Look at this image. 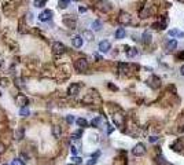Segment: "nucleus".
<instances>
[{
  "mask_svg": "<svg viewBox=\"0 0 184 165\" xmlns=\"http://www.w3.org/2000/svg\"><path fill=\"white\" fill-rule=\"evenodd\" d=\"M96 8L102 12H109L111 11V3L109 1V0H98V3H96Z\"/></svg>",
  "mask_w": 184,
  "mask_h": 165,
  "instance_id": "nucleus-1",
  "label": "nucleus"
},
{
  "mask_svg": "<svg viewBox=\"0 0 184 165\" xmlns=\"http://www.w3.org/2000/svg\"><path fill=\"white\" fill-rule=\"evenodd\" d=\"M118 22H120L121 25H129L132 22V17H131L129 12L121 11L120 14H118Z\"/></svg>",
  "mask_w": 184,
  "mask_h": 165,
  "instance_id": "nucleus-2",
  "label": "nucleus"
},
{
  "mask_svg": "<svg viewBox=\"0 0 184 165\" xmlns=\"http://www.w3.org/2000/svg\"><path fill=\"white\" fill-rule=\"evenodd\" d=\"M74 68L78 70V72H85L88 69V61L85 58H78V59L74 62Z\"/></svg>",
  "mask_w": 184,
  "mask_h": 165,
  "instance_id": "nucleus-3",
  "label": "nucleus"
},
{
  "mask_svg": "<svg viewBox=\"0 0 184 165\" xmlns=\"http://www.w3.org/2000/svg\"><path fill=\"white\" fill-rule=\"evenodd\" d=\"M52 51L55 55H62V54L66 53V47L65 44H62L60 41H55L54 44H52Z\"/></svg>",
  "mask_w": 184,
  "mask_h": 165,
  "instance_id": "nucleus-4",
  "label": "nucleus"
},
{
  "mask_svg": "<svg viewBox=\"0 0 184 165\" xmlns=\"http://www.w3.org/2000/svg\"><path fill=\"white\" fill-rule=\"evenodd\" d=\"M132 154L135 157H142V156H144V154H146V146H144L143 143H137L132 149Z\"/></svg>",
  "mask_w": 184,
  "mask_h": 165,
  "instance_id": "nucleus-5",
  "label": "nucleus"
},
{
  "mask_svg": "<svg viewBox=\"0 0 184 165\" xmlns=\"http://www.w3.org/2000/svg\"><path fill=\"white\" fill-rule=\"evenodd\" d=\"M63 24L66 25L68 28L74 29V28H76L77 21H76V18H74L73 15H65V17H63Z\"/></svg>",
  "mask_w": 184,
  "mask_h": 165,
  "instance_id": "nucleus-6",
  "label": "nucleus"
},
{
  "mask_svg": "<svg viewBox=\"0 0 184 165\" xmlns=\"http://www.w3.org/2000/svg\"><path fill=\"white\" fill-rule=\"evenodd\" d=\"M15 102H17V105L21 106V107H26L29 103V99L26 97H25L24 94H18L15 98Z\"/></svg>",
  "mask_w": 184,
  "mask_h": 165,
  "instance_id": "nucleus-7",
  "label": "nucleus"
},
{
  "mask_svg": "<svg viewBox=\"0 0 184 165\" xmlns=\"http://www.w3.org/2000/svg\"><path fill=\"white\" fill-rule=\"evenodd\" d=\"M52 15H54V12L51 10H44V11L40 12V15H39V19L41 22H47V21H51L52 19Z\"/></svg>",
  "mask_w": 184,
  "mask_h": 165,
  "instance_id": "nucleus-8",
  "label": "nucleus"
},
{
  "mask_svg": "<svg viewBox=\"0 0 184 165\" xmlns=\"http://www.w3.org/2000/svg\"><path fill=\"white\" fill-rule=\"evenodd\" d=\"M113 121H114V124L117 127H122L125 122V117L121 114V113H114L113 114Z\"/></svg>",
  "mask_w": 184,
  "mask_h": 165,
  "instance_id": "nucleus-9",
  "label": "nucleus"
},
{
  "mask_svg": "<svg viewBox=\"0 0 184 165\" xmlns=\"http://www.w3.org/2000/svg\"><path fill=\"white\" fill-rule=\"evenodd\" d=\"M147 84L151 87V88H158L161 85V80H160V77H157V76H151L150 79L147 80Z\"/></svg>",
  "mask_w": 184,
  "mask_h": 165,
  "instance_id": "nucleus-10",
  "label": "nucleus"
},
{
  "mask_svg": "<svg viewBox=\"0 0 184 165\" xmlns=\"http://www.w3.org/2000/svg\"><path fill=\"white\" fill-rule=\"evenodd\" d=\"M78 92H80V84H77V83L70 84V87H69V89H68L69 95H70V97H76Z\"/></svg>",
  "mask_w": 184,
  "mask_h": 165,
  "instance_id": "nucleus-11",
  "label": "nucleus"
},
{
  "mask_svg": "<svg viewBox=\"0 0 184 165\" xmlns=\"http://www.w3.org/2000/svg\"><path fill=\"white\" fill-rule=\"evenodd\" d=\"M110 47H111V44H110V41L107 40H103L99 43V51L100 53H107L109 50H110Z\"/></svg>",
  "mask_w": 184,
  "mask_h": 165,
  "instance_id": "nucleus-12",
  "label": "nucleus"
},
{
  "mask_svg": "<svg viewBox=\"0 0 184 165\" xmlns=\"http://www.w3.org/2000/svg\"><path fill=\"white\" fill-rule=\"evenodd\" d=\"M83 43H84V40H83V37L78 36V35L72 39V44H73V47H76V48H80L81 45H83Z\"/></svg>",
  "mask_w": 184,
  "mask_h": 165,
  "instance_id": "nucleus-13",
  "label": "nucleus"
},
{
  "mask_svg": "<svg viewBox=\"0 0 184 165\" xmlns=\"http://www.w3.org/2000/svg\"><path fill=\"white\" fill-rule=\"evenodd\" d=\"M169 36L183 39V37H184V32H181V30H177V29H172V30H169Z\"/></svg>",
  "mask_w": 184,
  "mask_h": 165,
  "instance_id": "nucleus-14",
  "label": "nucleus"
},
{
  "mask_svg": "<svg viewBox=\"0 0 184 165\" xmlns=\"http://www.w3.org/2000/svg\"><path fill=\"white\" fill-rule=\"evenodd\" d=\"M81 37L85 39V40H88V41H92L93 39H95V37H93V33H92L91 30H84L83 35H81Z\"/></svg>",
  "mask_w": 184,
  "mask_h": 165,
  "instance_id": "nucleus-15",
  "label": "nucleus"
},
{
  "mask_svg": "<svg viewBox=\"0 0 184 165\" xmlns=\"http://www.w3.org/2000/svg\"><path fill=\"white\" fill-rule=\"evenodd\" d=\"M176 47H177V41L175 39H172V40H169L166 43V50L168 51H173V50H176Z\"/></svg>",
  "mask_w": 184,
  "mask_h": 165,
  "instance_id": "nucleus-16",
  "label": "nucleus"
},
{
  "mask_svg": "<svg viewBox=\"0 0 184 165\" xmlns=\"http://www.w3.org/2000/svg\"><path fill=\"white\" fill-rule=\"evenodd\" d=\"M60 133H62V128H60L59 125H54V127H52V135L55 138H59Z\"/></svg>",
  "mask_w": 184,
  "mask_h": 165,
  "instance_id": "nucleus-17",
  "label": "nucleus"
},
{
  "mask_svg": "<svg viewBox=\"0 0 184 165\" xmlns=\"http://www.w3.org/2000/svg\"><path fill=\"white\" fill-rule=\"evenodd\" d=\"M76 124L78 125V127H81V128H85V127H88V121L85 120V118H77L76 120Z\"/></svg>",
  "mask_w": 184,
  "mask_h": 165,
  "instance_id": "nucleus-18",
  "label": "nucleus"
},
{
  "mask_svg": "<svg viewBox=\"0 0 184 165\" xmlns=\"http://www.w3.org/2000/svg\"><path fill=\"white\" fill-rule=\"evenodd\" d=\"M24 135H25V129L21 127V128L17 129V132H15V139H17V141H21V139L24 138Z\"/></svg>",
  "mask_w": 184,
  "mask_h": 165,
  "instance_id": "nucleus-19",
  "label": "nucleus"
},
{
  "mask_svg": "<svg viewBox=\"0 0 184 165\" xmlns=\"http://www.w3.org/2000/svg\"><path fill=\"white\" fill-rule=\"evenodd\" d=\"M143 43L144 44H150V43H151V33L150 32L143 33Z\"/></svg>",
  "mask_w": 184,
  "mask_h": 165,
  "instance_id": "nucleus-20",
  "label": "nucleus"
},
{
  "mask_svg": "<svg viewBox=\"0 0 184 165\" xmlns=\"http://www.w3.org/2000/svg\"><path fill=\"white\" fill-rule=\"evenodd\" d=\"M124 37H125V29L118 28L116 30V39H124Z\"/></svg>",
  "mask_w": 184,
  "mask_h": 165,
  "instance_id": "nucleus-21",
  "label": "nucleus"
},
{
  "mask_svg": "<svg viewBox=\"0 0 184 165\" xmlns=\"http://www.w3.org/2000/svg\"><path fill=\"white\" fill-rule=\"evenodd\" d=\"M19 116L21 117H29L30 116V110L28 109V106H26V107H21L19 109Z\"/></svg>",
  "mask_w": 184,
  "mask_h": 165,
  "instance_id": "nucleus-22",
  "label": "nucleus"
},
{
  "mask_svg": "<svg viewBox=\"0 0 184 165\" xmlns=\"http://www.w3.org/2000/svg\"><path fill=\"white\" fill-rule=\"evenodd\" d=\"M157 164L158 165H168V162H166V160H165V157L162 154H158V156H157Z\"/></svg>",
  "mask_w": 184,
  "mask_h": 165,
  "instance_id": "nucleus-23",
  "label": "nucleus"
},
{
  "mask_svg": "<svg viewBox=\"0 0 184 165\" xmlns=\"http://www.w3.org/2000/svg\"><path fill=\"white\" fill-rule=\"evenodd\" d=\"M102 21H99V19H96V21H93L92 22V28H93V30H100L102 29Z\"/></svg>",
  "mask_w": 184,
  "mask_h": 165,
  "instance_id": "nucleus-24",
  "label": "nucleus"
},
{
  "mask_svg": "<svg viewBox=\"0 0 184 165\" xmlns=\"http://www.w3.org/2000/svg\"><path fill=\"white\" fill-rule=\"evenodd\" d=\"M69 4H70V0H59V1H58L59 8H68Z\"/></svg>",
  "mask_w": 184,
  "mask_h": 165,
  "instance_id": "nucleus-25",
  "label": "nucleus"
},
{
  "mask_svg": "<svg viewBox=\"0 0 184 165\" xmlns=\"http://www.w3.org/2000/svg\"><path fill=\"white\" fill-rule=\"evenodd\" d=\"M45 3H47V0H34L33 1V4H34V7L37 8H41V7H44Z\"/></svg>",
  "mask_w": 184,
  "mask_h": 165,
  "instance_id": "nucleus-26",
  "label": "nucleus"
},
{
  "mask_svg": "<svg viewBox=\"0 0 184 165\" xmlns=\"http://www.w3.org/2000/svg\"><path fill=\"white\" fill-rule=\"evenodd\" d=\"M126 55L129 56V58H133V56H136L137 55V50L136 48H129L126 50Z\"/></svg>",
  "mask_w": 184,
  "mask_h": 165,
  "instance_id": "nucleus-27",
  "label": "nucleus"
},
{
  "mask_svg": "<svg viewBox=\"0 0 184 165\" xmlns=\"http://www.w3.org/2000/svg\"><path fill=\"white\" fill-rule=\"evenodd\" d=\"M10 165H25V162L22 161V160H19V158H14Z\"/></svg>",
  "mask_w": 184,
  "mask_h": 165,
  "instance_id": "nucleus-28",
  "label": "nucleus"
},
{
  "mask_svg": "<svg viewBox=\"0 0 184 165\" xmlns=\"http://www.w3.org/2000/svg\"><path fill=\"white\" fill-rule=\"evenodd\" d=\"M128 68H129V65H126V63H120V72H121V73L128 72Z\"/></svg>",
  "mask_w": 184,
  "mask_h": 165,
  "instance_id": "nucleus-29",
  "label": "nucleus"
},
{
  "mask_svg": "<svg viewBox=\"0 0 184 165\" xmlns=\"http://www.w3.org/2000/svg\"><path fill=\"white\" fill-rule=\"evenodd\" d=\"M81 135H83V131H77V132H74L72 135V139L73 141H76V139H80Z\"/></svg>",
  "mask_w": 184,
  "mask_h": 165,
  "instance_id": "nucleus-30",
  "label": "nucleus"
},
{
  "mask_svg": "<svg viewBox=\"0 0 184 165\" xmlns=\"http://www.w3.org/2000/svg\"><path fill=\"white\" fill-rule=\"evenodd\" d=\"M72 161H73V164H76V165H80L81 162H83V160H81L80 157H76V156H74V157L72 158Z\"/></svg>",
  "mask_w": 184,
  "mask_h": 165,
  "instance_id": "nucleus-31",
  "label": "nucleus"
},
{
  "mask_svg": "<svg viewBox=\"0 0 184 165\" xmlns=\"http://www.w3.org/2000/svg\"><path fill=\"white\" fill-rule=\"evenodd\" d=\"M100 122V117H96V118H93L92 120V122H91V125L92 127H98V124Z\"/></svg>",
  "mask_w": 184,
  "mask_h": 165,
  "instance_id": "nucleus-32",
  "label": "nucleus"
},
{
  "mask_svg": "<svg viewBox=\"0 0 184 165\" xmlns=\"http://www.w3.org/2000/svg\"><path fill=\"white\" fill-rule=\"evenodd\" d=\"M66 121H68L69 124H73V122H74V117H73L72 114H69V116H66Z\"/></svg>",
  "mask_w": 184,
  "mask_h": 165,
  "instance_id": "nucleus-33",
  "label": "nucleus"
},
{
  "mask_svg": "<svg viewBox=\"0 0 184 165\" xmlns=\"http://www.w3.org/2000/svg\"><path fill=\"white\" fill-rule=\"evenodd\" d=\"M15 84H17V87H22V85H24V80H22V79H15Z\"/></svg>",
  "mask_w": 184,
  "mask_h": 165,
  "instance_id": "nucleus-34",
  "label": "nucleus"
},
{
  "mask_svg": "<svg viewBox=\"0 0 184 165\" xmlns=\"http://www.w3.org/2000/svg\"><path fill=\"white\" fill-rule=\"evenodd\" d=\"M6 153V145L0 142V154H4Z\"/></svg>",
  "mask_w": 184,
  "mask_h": 165,
  "instance_id": "nucleus-35",
  "label": "nucleus"
},
{
  "mask_svg": "<svg viewBox=\"0 0 184 165\" xmlns=\"http://www.w3.org/2000/svg\"><path fill=\"white\" fill-rule=\"evenodd\" d=\"M19 160H22V161H24V162H26V161H28V156H26V154H25V153H21V157H19Z\"/></svg>",
  "mask_w": 184,
  "mask_h": 165,
  "instance_id": "nucleus-36",
  "label": "nucleus"
},
{
  "mask_svg": "<svg viewBox=\"0 0 184 165\" xmlns=\"http://www.w3.org/2000/svg\"><path fill=\"white\" fill-rule=\"evenodd\" d=\"M95 164H96V158H95V157H92L91 160L87 162V165H95Z\"/></svg>",
  "mask_w": 184,
  "mask_h": 165,
  "instance_id": "nucleus-37",
  "label": "nucleus"
},
{
  "mask_svg": "<svg viewBox=\"0 0 184 165\" xmlns=\"http://www.w3.org/2000/svg\"><path fill=\"white\" fill-rule=\"evenodd\" d=\"M78 150H80V149H78L77 146H72V153L74 154V156H76V154H77V151H78Z\"/></svg>",
  "mask_w": 184,
  "mask_h": 165,
  "instance_id": "nucleus-38",
  "label": "nucleus"
},
{
  "mask_svg": "<svg viewBox=\"0 0 184 165\" xmlns=\"http://www.w3.org/2000/svg\"><path fill=\"white\" fill-rule=\"evenodd\" d=\"M148 141L151 142V143H155V142L158 141V138H157V136H150V138H148Z\"/></svg>",
  "mask_w": 184,
  "mask_h": 165,
  "instance_id": "nucleus-39",
  "label": "nucleus"
},
{
  "mask_svg": "<svg viewBox=\"0 0 184 165\" xmlns=\"http://www.w3.org/2000/svg\"><path fill=\"white\" fill-rule=\"evenodd\" d=\"M0 83H1V87H7V81L4 80V79H1V80H0Z\"/></svg>",
  "mask_w": 184,
  "mask_h": 165,
  "instance_id": "nucleus-40",
  "label": "nucleus"
},
{
  "mask_svg": "<svg viewBox=\"0 0 184 165\" xmlns=\"http://www.w3.org/2000/svg\"><path fill=\"white\" fill-rule=\"evenodd\" d=\"M180 73H181V74H183V76H184V65H183V66H181V68H180Z\"/></svg>",
  "mask_w": 184,
  "mask_h": 165,
  "instance_id": "nucleus-41",
  "label": "nucleus"
},
{
  "mask_svg": "<svg viewBox=\"0 0 184 165\" xmlns=\"http://www.w3.org/2000/svg\"><path fill=\"white\" fill-rule=\"evenodd\" d=\"M87 11V8H84V7H80V12H85Z\"/></svg>",
  "mask_w": 184,
  "mask_h": 165,
  "instance_id": "nucleus-42",
  "label": "nucleus"
},
{
  "mask_svg": "<svg viewBox=\"0 0 184 165\" xmlns=\"http://www.w3.org/2000/svg\"><path fill=\"white\" fill-rule=\"evenodd\" d=\"M179 58H180V59H184V53H181L180 55H179Z\"/></svg>",
  "mask_w": 184,
  "mask_h": 165,
  "instance_id": "nucleus-43",
  "label": "nucleus"
},
{
  "mask_svg": "<svg viewBox=\"0 0 184 165\" xmlns=\"http://www.w3.org/2000/svg\"><path fill=\"white\" fill-rule=\"evenodd\" d=\"M177 1H180V3H184V0H177Z\"/></svg>",
  "mask_w": 184,
  "mask_h": 165,
  "instance_id": "nucleus-44",
  "label": "nucleus"
},
{
  "mask_svg": "<svg viewBox=\"0 0 184 165\" xmlns=\"http://www.w3.org/2000/svg\"><path fill=\"white\" fill-rule=\"evenodd\" d=\"M3 165H8V164H3Z\"/></svg>",
  "mask_w": 184,
  "mask_h": 165,
  "instance_id": "nucleus-45",
  "label": "nucleus"
},
{
  "mask_svg": "<svg viewBox=\"0 0 184 165\" xmlns=\"http://www.w3.org/2000/svg\"><path fill=\"white\" fill-rule=\"evenodd\" d=\"M0 66H1V62H0Z\"/></svg>",
  "mask_w": 184,
  "mask_h": 165,
  "instance_id": "nucleus-46",
  "label": "nucleus"
},
{
  "mask_svg": "<svg viewBox=\"0 0 184 165\" xmlns=\"http://www.w3.org/2000/svg\"><path fill=\"white\" fill-rule=\"evenodd\" d=\"M76 1H77V0H76Z\"/></svg>",
  "mask_w": 184,
  "mask_h": 165,
  "instance_id": "nucleus-47",
  "label": "nucleus"
}]
</instances>
